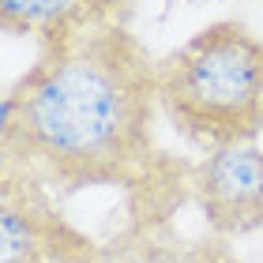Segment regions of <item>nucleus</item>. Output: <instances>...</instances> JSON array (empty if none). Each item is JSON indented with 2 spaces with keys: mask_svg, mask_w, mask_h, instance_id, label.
I'll return each mask as SVG.
<instances>
[{
  "mask_svg": "<svg viewBox=\"0 0 263 263\" xmlns=\"http://www.w3.org/2000/svg\"><path fill=\"white\" fill-rule=\"evenodd\" d=\"M94 263H245L226 237H188L173 226H128L102 241Z\"/></svg>",
  "mask_w": 263,
  "mask_h": 263,
  "instance_id": "423d86ee",
  "label": "nucleus"
},
{
  "mask_svg": "<svg viewBox=\"0 0 263 263\" xmlns=\"http://www.w3.org/2000/svg\"><path fill=\"white\" fill-rule=\"evenodd\" d=\"M192 196L214 237H248L263 230V147L233 143L207 151L192 173Z\"/></svg>",
  "mask_w": 263,
  "mask_h": 263,
  "instance_id": "20e7f679",
  "label": "nucleus"
},
{
  "mask_svg": "<svg viewBox=\"0 0 263 263\" xmlns=\"http://www.w3.org/2000/svg\"><path fill=\"white\" fill-rule=\"evenodd\" d=\"M121 0H0V27L11 38H38L42 49L117 23Z\"/></svg>",
  "mask_w": 263,
  "mask_h": 263,
  "instance_id": "39448f33",
  "label": "nucleus"
},
{
  "mask_svg": "<svg viewBox=\"0 0 263 263\" xmlns=\"http://www.w3.org/2000/svg\"><path fill=\"white\" fill-rule=\"evenodd\" d=\"M158 109L203 151L252 143L263 128V38L211 23L158 61Z\"/></svg>",
  "mask_w": 263,
  "mask_h": 263,
  "instance_id": "f03ea898",
  "label": "nucleus"
},
{
  "mask_svg": "<svg viewBox=\"0 0 263 263\" xmlns=\"http://www.w3.org/2000/svg\"><path fill=\"white\" fill-rule=\"evenodd\" d=\"M158 64L121 23L42 49L4 98L0 165L57 192L132 184L154 154Z\"/></svg>",
  "mask_w": 263,
  "mask_h": 263,
  "instance_id": "f257e3e1",
  "label": "nucleus"
},
{
  "mask_svg": "<svg viewBox=\"0 0 263 263\" xmlns=\"http://www.w3.org/2000/svg\"><path fill=\"white\" fill-rule=\"evenodd\" d=\"M98 248L42 181L0 165V263H94Z\"/></svg>",
  "mask_w": 263,
  "mask_h": 263,
  "instance_id": "7ed1b4c3",
  "label": "nucleus"
}]
</instances>
